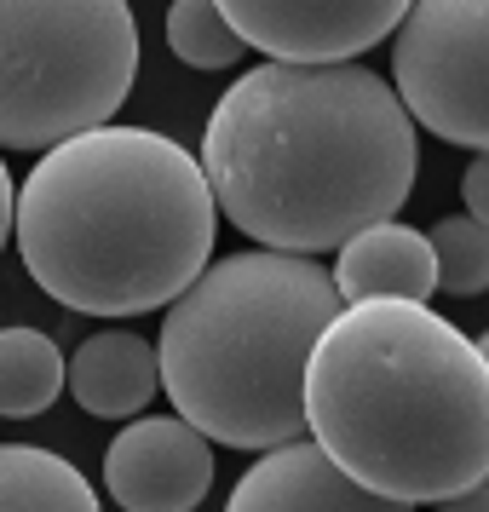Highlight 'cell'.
Wrapping results in <instances>:
<instances>
[{
    "instance_id": "6da1fadb",
    "label": "cell",
    "mask_w": 489,
    "mask_h": 512,
    "mask_svg": "<svg viewBox=\"0 0 489 512\" xmlns=\"http://www.w3.org/2000/svg\"><path fill=\"white\" fill-rule=\"evenodd\" d=\"M196 162L213 208L259 248L328 254L409 202L420 144L392 81L357 58H271L213 104Z\"/></svg>"
},
{
    "instance_id": "7a4b0ae2",
    "label": "cell",
    "mask_w": 489,
    "mask_h": 512,
    "mask_svg": "<svg viewBox=\"0 0 489 512\" xmlns=\"http://www.w3.org/2000/svg\"><path fill=\"white\" fill-rule=\"evenodd\" d=\"M300 403L305 438L374 495L432 507L489 472V357L426 300H346Z\"/></svg>"
},
{
    "instance_id": "3957f363",
    "label": "cell",
    "mask_w": 489,
    "mask_h": 512,
    "mask_svg": "<svg viewBox=\"0 0 489 512\" xmlns=\"http://www.w3.org/2000/svg\"><path fill=\"white\" fill-rule=\"evenodd\" d=\"M12 236L58 305L144 317L208 265L219 208L185 144L104 121L41 150L12 196Z\"/></svg>"
},
{
    "instance_id": "277c9868",
    "label": "cell",
    "mask_w": 489,
    "mask_h": 512,
    "mask_svg": "<svg viewBox=\"0 0 489 512\" xmlns=\"http://www.w3.org/2000/svg\"><path fill=\"white\" fill-rule=\"evenodd\" d=\"M340 288L311 254L208 259L167 300L156 374L173 415L225 449H277L305 438V357L340 311Z\"/></svg>"
},
{
    "instance_id": "5b68a950",
    "label": "cell",
    "mask_w": 489,
    "mask_h": 512,
    "mask_svg": "<svg viewBox=\"0 0 489 512\" xmlns=\"http://www.w3.org/2000/svg\"><path fill=\"white\" fill-rule=\"evenodd\" d=\"M139 75L127 0H0V150H47L116 116Z\"/></svg>"
},
{
    "instance_id": "8992f818",
    "label": "cell",
    "mask_w": 489,
    "mask_h": 512,
    "mask_svg": "<svg viewBox=\"0 0 489 512\" xmlns=\"http://www.w3.org/2000/svg\"><path fill=\"white\" fill-rule=\"evenodd\" d=\"M392 93L443 144H489V0H409L392 41Z\"/></svg>"
},
{
    "instance_id": "52a82bcc",
    "label": "cell",
    "mask_w": 489,
    "mask_h": 512,
    "mask_svg": "<svg viewBox=\"0 0 489 512\" xmlns=\"http://www.w3.org/2000/svg\"><path fill=\"white\" fill-rule=\"evenodd\" d=\"M242 47L282 64H346L380 47L409 0H213Z\"/></svg>"
},
{
    "instance_id": "ba28073f",
    "label": "cell",
    "mask_w": 489,
    "mask_h": 512,
    "mask_svg": "<svg viewBox=\"0 0 489 512\" xmlns=\"http://www.w3.org/2000/svg\"><path fill=\"white\" fill-rule=\"evenodd\" d=\"M104 489L121 512H196L213 489V443L179 415H133L104 449Z\"/></svg>"
},
{
    "instance_id": "9c48e42d",
    "label": "cell",
    "mask_w": 489,
    "mask_h": 512,
    "mask_svg": "<svg viewBox=\"0 0 489 512\" xmlns=\"http://www.w3.org/2000/svg\"><path fill=\"white\" fill-rule=\"evenodd\" d=\"M225 512H415V507L363 489L311 438H294L277 443V449H259V461L236 478Z\"/></svg>"
},
{
    "instance_id": "30bf717a",
    "label": "cell",
    "mask_w": 489,
    "mask_h": 512,
    "mask_svg": "<svg viewBox=\"0 0 489 512\" xmlns=\"http://www.w3.org/2000/svg\"><path fill=\"white\" fill-rule=\"evenodd\" d=\"M328 277L340 288V300H432L438 294L426 231L397 225V219H374L357 236H346Z\"/></svg>"
},
{
    "instance_id": "8fae6325",
    "label": "cell",
    "mask_w": 489,
    "mask_h": 512,
    "mask_svg": "<svg viewBox=\"0 0 489 512\" xmlns=\"http://www.w3.org/2000/svg\"><path fill=\"white\" fill-rule=\"evenodd\" d=\"M64 392L98 420L144 415L150 397L162 392L156 346L139 340V334H127V328H104L93 340H81L75 357H64Z\"/></svg>"
},
{
    "instance_id": "7c38bea8",
    "label": "cell",
    "mask_w": 489,
    "mask_h": 512,
    "mask_svg": "<svg viewBox=\"0 0 489 512\" xmlns=\"http://www.w3.org/2000/svg\"><path fill=\"white\" fill-rule=\"evenodd\" d=\"M0 512H104L81 466L35 449V443H0Z\"/></svg>"
},
{
    "instance_id": "4fadbf2b",
    "label": "cell",
    "mask_w": 489,
    "mask_h": 512,
    "mask_svg": "<svg viewBox=\"0 0 489 512\" xmlns=\"http://www.w3.org/2000/svg\"><path fill=\"white\" fill-rule=\"evenodd\" d=\"M64 392V351L41 328H0V420L47 415Z\"/></svg>"
},
{
    "instance_id": "5bb4252c",
    "label": "cell",
    "mask_w": 489,
    "mask_h": 512,
    "mask_svg": "<svg viewBox=\"0 0 489 512\" xmlns=\"http://www.w3.org/2000/svg\"><path fill=\"white\" fill-rule=\"evenodd\" d=\"M432 242V277L443 294H484L489 288V225L466 213H443L426 231Z\"/></svg>"
},
{
    "instance_id": "9a60e30c",
    "label": "cell",
    "mask_w": 489,
    "mask_h": 512,
    "mask_svg": "<svg viewBox=\"0 0 489 512\" xmlns=\"http://www.w3.org/2000/svg\"><path fill=\"white\" fill-rule=\"evenodd\" d=\"M167 47L173 58H185L190 70H231L242 58V35L225 24V12L213 0H173L167 12Z\"/></svg>"
},
{
    "instance_id": "2e32d148",
    "label": "cell",
    "mask_w": 489,
    "mask_h": 512,
    "mask_svg": "<svg viewBox=\"0 0 489 512\" xmlns=\"http://www.w3.org/2000/svg\"><path fill=\"white\" fill-rule=\"evenodd\" d=\"M466 219H478V225H489V167H484V150L472 156V167H466Z\"/></svg>"
},
{
    "instance_id": "e0dca14e",
    "label": "cell",
    "mask_w": 489,
    "mask_h": 512,
    "mask_svg": "<svg viewBox=\"0 0 489 512\" xmlns=\"http://www.w3.org/2000/svg\"><path fill=\"white\" fill-rule=\"evenodd\" d=\"M438 512H489V501H484V484H472V489H461V495H449V501H432Z\"/></svg>"
},
{
    "instance_id": "ac0fdd59",
    "label": "cell",
    "mask_w": 489,
    "mask_h": 512,
    "mask_svg": "<svg viewBox=\"0 0 489 512\" xmlns=\"http://www.w3.org/2000/svg\"><path fill=\"white\" fill-rule=\"evenodd\" d=\"M12 196H18V185H12V173L0 162V248H6V236H12Z\"/></svg>"
}]
</instances>
